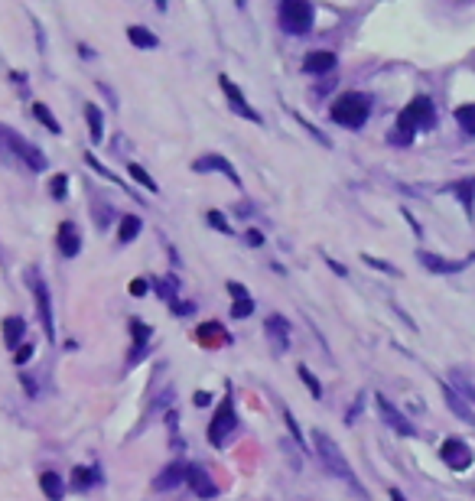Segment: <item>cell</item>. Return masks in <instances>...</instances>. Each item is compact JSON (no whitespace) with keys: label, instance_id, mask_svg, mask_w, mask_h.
<instances>
[{"label":"cell","instance_id":"6da1fadb","mask_svg":"<svg viewBox=\"0 0 475 501\" xmlns=\"http://www.w3.org/2000/svg\"><path fill=\"white\" fill-rule=\"evenodd\" d=\"M433 121H437L433 101L426 98V95H417V98L400 111L397 127H394L391 140H394V143H410L413 134H417V130H426V127H433Z\"/></svg>","mask_w":475,"mask_h":501},{"label":"cell","instance_id":"7a4b0ae2","mask_svg":"<svg viewBox=\"0 0 475 501\" xmlns=\"http://www.w3.org/2000/svg\"><path fill=\"white\" fill-rule=\"evenodd\" d=\"M313 443H316V452H319V459H323V465L332 472L336 478H342V482H349L351 491H358V495H364L362 482L355 478V472H351L349 459H345V452L338 450L336 443H332V436L329 433H323V430H313Z\"/></svg>","mask_w":475,"mask_h":501},{"label":"cell","instance_id":"3957f363","mask_svg":"<svg viewBox=\"0 0 475 501\" xmlns=\"http://www.w3.org/2000/svg\"><path fill=\"white\" fill-rule=\"evenodd\" d=\"M332 121L342 127H349V130H358L364 127L368 121V114H371V98L362 95V91H345V95H338L336 104H332Z\"/></svg>","mask_w":475,"mask_h":501},{"label":"cell","instance_id":"277c9868","mask_svg":"<svg viewBox=\"0 0 475 501\" xmlns=\"http://www.w3.org/2000/svg\"><path fill=\"white\" fill-rule=\"evenodd\" d=\"M0 143L20 160L26 170H33V173H43V170H46V156H43V150L33 147L30 140H23L16 130H10V127H3V124H0Z\"/></svg>","mask_w":475,"mask_h":501},{"label":"cell","instance_id":"5b68a950","mask_svg":"<svg viewBox=\"0 0 475 501\" xmlns=\"http://www.w3.org/2000/svg\"><path fill=\"white\" fill-rule=\"evenodd\" d=\"M235 426H238L235 401H231V391H225V397L215 407V417H212V423H209V443H212L215 450H225L228 436L235 433Z\"/></svg>","mask_w":475,"mask_h":501},{"label":"cell","instance_id":"8992f818","mask_svg":"<svg viewBox=\"0 0 475 501\" xmlns=\"http://www.w3.org/2000/svg\"><path fill=\"white\" fill-rule=\"evenodd\" d=\"M280 26L300 36L313 26V3L310 0H280Z\"/></svg>","mask_w":475,"mask_h":501},{"label":"cell","instance_id":"52a82bcc","mask_svg":"<svg viewBox=\"0 0 475 501\" xmlns=\"http://www.w3.org/2000/svg\"><path fill=\"white\" fill-rule=\"evenodd\" d=\"M30 290H33V296H36V313H39V323H43V332L46 336H56V319H52V296H49V287H46V280L36 274V267L30 270Z\"/></svg>","mask_w":475,"mask_h":501},{"label":"cell","instance_id":"ba28073f","mask_svg":"<svg viewBox=\"0 0 475 501\" xmlns=\"http://www.w3.org/2000/svg\"><path fill=\"white\" fill-rule=\"evenodd\" d=\"M218 85H222V91H225V98H228V108L238 114V117H244V121H251V124H261V114L254 111L248 104V98H244V91L231 82L228 75H218Z\"/></svg>","mask_w":475,"mask_h":501},{"label":"cell","instance_id":"9c48e42d","mask_svg":"<svg viewBox=\"0 0 475 501\" xmlns=\"http://www.w3.org/2000/svg\"><path fill=\"white\" fill-rule=\"evenodd\" d=\"M186 485H189V491H192L196 498H202V501L218 498V485H215V478L209 476L199 463H192L186 469Z\"/></svg>","mask_w":475,"mask_h":501},{"label":"cell","instance_id":"30bf717a","mask_svg":"<svg viewBox=\"0 0 475 501\" xmlns=\"http://www.w3.org/2000/svg\"><path fill=\"white\" fill-rule=\"evenodd\" d=\"M192 173H222L225 179H231V186H241V176L222 153H202L199 160H192Z\"/></svg>","mask_w":475,"mask_h":501},{"label":"cell","instance_id":"8fae6325","mask_svg":"<svg viewBox=\"0 0 475 501\" xmlns=\"http://www.w3.org/2000/svg\"><path fill=\"white\" fill-rule=\"evenodd\" d=\"M375 404H378V414H381V420H384V423H388L394 433H400V436H417L413 423L404 414H400V410L388 401V397H384V394H375Z\"/></svg>","mask_w":475,"mask_h":501},{"label":"cell","instance_id":"7c38bea8","mask_svg":"<svg viewBox=\"0 0 475 501\" xmlns=\"http://www.w3.org/2000/svg\"><path fill=\"white\" fill-rule=\"evenodd\" d=\"M439 459H443V463L450 465V469H456V472H465V469H469V465H472V450H469V446H465L463 439H446V443H443V446H439Z\"/></svg>","mask_w":475,"mask_h":501},{"label":"cell","instance_id":"4fadbf2b","mask_svg":"<svg viewBox=\"0 0 475 501\" xmlns=\"http://www.w3.org/2000/svg\"><path fill=\"white\" fill-rule=\"evenodd\" d=\"M264 336H267V342H270V349L277 355H283L290 349V323L280 313H270L264 319Z\"/></svg>","mask_w":475,"mask_h":501},{"label":"cell","instance_id":"5bb4252c","mask_svg":"<svg viewBox=\"0 0 475 501\" xmlns=\"http://www.w3.org/2000/svg\"><path fill=\"white\" fill-rule=\"evenodd\" d=\"M127 332H130V338H134V349H130V358H127V368H134V364L147 355V345H150L153 338V329L143 323V319H127Z\"/></svg>","mask_w":475,"mask_h":501},{"label":"cell","instance_id":"9a60e30c","mask_svg":"<svg viewBox=\"0 0 475 501\" xmlns=\"http://www.w3.org/2000/svg\"><path fill=\"white\" fill-rule=\"evenodd\" d=\"M186 469H189L186 459H173L163 472L153 476V491H173L179 485H186Z\"/></svg>","mask_w":475,"mask_h":501},{"label":"cell","instance_id":"2e32d148","mask_svg":"<svg viewBox=\"0 0 475 501\" xmlns=\"http://www.w3.org/2000/svg\"><path fill=\"white\" fill-rule=\"evenodd\" d=\"M417 261L424 264L430 274H459L472 257H465V261H446V257H439V254H433V250H417Z\"/></svg>","mask_w":475,"mask_h":501},{"label":"cell","instance_id":"e0dca14e","mask_svg":"<svg viewBox=\"0 0 475 501\" xmlns=\"http://www.w3.org/2000/svg\"><path fill=\"white\" fill-rule=\"evenodd\" d=\"M56 244H59V254H62V257H76L78 250H82V231H78L76 222H62V225H59Z\"/></svg>","mask_w":475,"mask_h":501},{"label":"cell","instance_id":"ac0fdd59","mask_svg":"<svg viewBox=\"0 0 475 501\" xmlns=\"http://www.w3.org/2000/svg\"><path fill=\"white\" fill-rule=\"evenodd\" d=\"M439 388H443V397H446V404H450V410H452V414L459 417L463 423L475 426V410H472V407H469V401H465L463 394H459V391H456V388H450L446 381H443Z\"/></svg>","mask_w":475,"mask_h":501},{"label":"cell","instance_id":"d6986e66","mask_svg":"<svg viewBox=\"0 0 475 501\" xmlns=\"http://www.w3.org/2000/svg\"><path fill=\"white\" fill-rule=\"evenodd\" d=\"M303 69L310 72V75H325V72H332L336 69V52L329 49H316L306 56V62H303Z\"/></svg>","mask_w":475,"mask_h":501},{"label":"cell","instance_id":"ffe728a7","mask_svg":"<svg viewBox=\"0 0 475 501\" xmlns=\"http://www.w3.org/2000/svg\"><path fill=\"white\" fill-rule=\"evenodd\" d=\"M23 336H26V319L23 316H7L3 319V345L7 349H20V342H23Z\"/></svg>","mask_w":475,"mask_h":501},{"label":"cell","instance_id":"44dd1931","mask_svg":"<svg viewBox=\"0 0 475 501\" xmlns=\"http://www.w3.org/2000/svg\"><path fill=\"white\" fill-rule=\"evenodd\" d=\"M196 338H199V345H205V349H218V345L228 342V332L222 329V323H202Z\"/></svg>","mask_w":475,"mask_h":501},{"label":"cell","instance_id":"7402d4cb","mask_svg":"<svg viewBox=\"0 0 475 501\" xmlns=\"http://www.w3.org/2000/svg\"><path fill=\"white\" fill-rule=\"evenodd\" d=\"M98 482H101V472L95 469V465H76V469H72V489L76 491L95 489Z\"/></svg>","mask_w":475,"mask_h":501},{"label":"cell","instance_id":"603a6c76","mask_svg":"<svg viewBox=\"0 0 475 501\" xmlns=\"http://www.w3.org/2000/svg\"><path fill=\"white\" fill-rule=\"evenodd\" d=\"M127 39L137 46V49H157L160 46V39H157V33H150L147 26H140V23H134V26H127Z\"/></svg>","mask_w":475,"mask_h":501},{"label":"cell","instance_id":"cb8c5ba5","mask_svg":"<svg viewBox=\"0 0 475 501\" xmlns=\"http://www.w3.org/2000/svg\"><path fill=\"white\" fill-rule=\"evenodd\" d=\"M39 489H43V495L49 501H62L65 498V485H62V478L56 476V472H43L39 476Z\"/></svg>","mask_w":475,"mask_h":501},{"label":"cell","instance_id":"d4e9b609","mask_svg":"<svg viewBox=\"0 0 475 501\" xmlns=\"http://www.w3.org/2000/svg\"><path fill=\"white\" fill-rule=\"evenodd\" d=\"M450 189L456 192V196H459L465 215H472V205H475V176H469V179H459V183H452Z\"/></svg>","mask_w":475,"mask_h":501},{"label":"cell","instance_id":"484cf974","mask_svg":"<svg viewBox=\"0 0 475 501\" xmlns=\"http://www.w3.org/2000/svg\"><path fill=\"white\" fill-rule=\"evenodd\" d=\"M85 121H88L91 143H101V137H104V117H101V108H98V104H85Z\"/></svg>","mask_w":475,"mask_h":501},{"label":"cell","instance_id":"4316f807","mask_svg":"<svg viewBox=\"0 0 475 501\" xmlns=\"http://www.w3.org/2000/svg\"><path fill=\"white\" fill-rule=\"evenodd\" d=\"M140 228H143V222H140L137 215H124V218H121V228H117V244H130V241H137Z\"/></svg>","mask_w":475,"mask_h":501},{"label":"cell","instance_id":"83f0119b","mask_svg":"<svg viewBox=\"0 0 475 501\" xmlns=\"http://www.w3.org/2000/svg\"><path fill=\"white\" fill-rule=\"evenodd\" d=\"M33 117H36V121H39L43 127H46L49 134H62V124L56 121V114H52L49 108L43 104V101H36V104H33Z\"/></svg>","mask_w":475,"mask_h":501},{"label":"cell","instance_id":"f1b7e54d","mask_svg":"<svg viewBox=\"0 0 475 501\" xmlns=\"http://www.w3.org/2000/svg\"><path fill=\"white\" fill-rule=\"evenodd\" d=\"M150 283H153V293H157L163 303L176 300V277H150Z\"/></svg>","mask_w":475,"mask_h":501},{"label":"cell","instance_id":"f546056e","mask_svg":"<svg viewBox=\"0 0 475 501\" xmlns=\"http://www.w3.org/2000/svg\"><path fill=\"white\" fill-rule=\"evenodd\" d=\"M127 173H130V179H134V183H140V186L147 189V192H153V196L160 192V186H157V179H153V176L147 173V170H143L140 163H127Z\"/></svg>","mask_w":475,"mask_h":501},{"label":"cell","instance_id":"4dcf8cb0","mask_svg":"<svg viewBox=\"0 0 475 501\" xmlns=\"http://www.w3.org/2000/svg\"><path fill=\"white\" fill-rule=\"evenodd\" d=\"M297 375L303 377V384H306V388H310V394H313L316 401H319V397H323V384H319V377H316L313 371L306 368V364H300V368H297Z\"/></svg>","mask_w":475,"mask_h":501},{"label":"cell","instance_id":"1f68e13d","mask_svg":"<svg viewBox=\"0 0 475 501\" xmlns=\"http://www.w3.org/2000/svg\"><path fill=\"white\" fill-rule=\"evenodd\" d=\"M456 121H459V127H463L465 134H475V104H463L456 111Z\"/></svg>","mask_w":475,"mask_h":501},{"label":"cell","instance_id":"d6a6232c","mask_svg":"<svg viewBox=\"0 0 475 501\" xmlns=\"http://www.w3.org/2000/svg\"><path fill=\"white\" fill-rule=\"evenodd\" d=\"M205 222H209L215 231H222V235H235V231H231V225H228V218L218 212V209H209V212H205Z\"/></svg>","mask_w":475,"mask_h":501},{"label":"cell","instance_id":"836d02e7","mask_svg":"<svg viewBox=\"0 0 475 501\" xmlns=\"http://www.w3.org/2000/svg\"><path fill=\"white\" fill-rule=\"evenodd\" d=\"M283 423H287V430H290V439H293L297 446H303V450H306V439H303V433H300V423H297V417L290 414L287 407H283Z\"/></svg>","mask_w":475,"mask_h":501},{"label":"cell","instance_id":"e575fe53","mask_svg":"<svg viewBox=\"0 0 475 501\" xmlns=\"http://www.w3.org/2000/svg\"><path fill=\"white\" fill-rule=\"evenodd\" d=\"M65 189H69V176L65 173H56L49 179V192H52V199H59L62 202L65 199Z\"/></svg>","mask_w":475,"mask_h":501},{"label":"cell","instance_id":"d590c367","mask_svg":"<svg viewBox=\"0 0 475 501\" xmlns=\"http://www.w3.org/2000/svg\"><path fill=\"white\" fill-rule=\"evenodd\" d=\"M251 313H254V300H251V296L231 303V319H248Z\"/></svg>","mask_w":475,"mask_h":501},{"label":"cell","instance_id":"8d00e7d4","mask_svg":"<svg viewBox=\"0 0 475 501\" xmlns=\"http://www.w3.org/2000/svg\"><path fill=\"white\" fill-rule=\"evenodd\" d=\"M362 261L368 264V267H375V270H384V274H391V277H400V270L394 267V264H388V261H381V257H371V254H362Z\"/></svg>","mask_w":475,"mask_h":501},{"label":"cell","instance_id":"74e56055","mask_svg":"<svg viewBox=\"0 0 475 501\" xmlns=\"http://www.w3.org/2000/svg\"><path fill=\"white\" fill-rule=\"evenodd\" d=\"M85 163L91 166V170H95V173H101V176H104V179H111V183H117V186H124V189H127V183H121V179H117V176H114L111 170H108V166H101L98 160H95V156H91V153H85Z\"/></svg>","mask_w":475,"mask_h":501},{"label":"cell","instance_id":"f35d334b","mask_svg":"<svg viewBox=\"0 0 475 501\" xmlns=\"http://www.w3.org/2000/svg\"><path fill=\"white\" fill-rule=\"evenodd\" d=\"M166 426H170V443H173V450H183V439L176 436V426H179V414H176V410H166Z\"/></svg>","mask_w":475,"mask_h":501},{"label":"cell","instance_id":"ab89813d","mask_svg":"<svg viewBox=\"0 0 475 501\" xmlns=\"http://www.w3.org/2000/svg\"><path fill=\"white\" fill-rule=\"evenodd\" d=\"M170 313H173V316H192V313H196V303H186V300H179V296H176V300L170 303Z\"/></svg>","mask_w":475,"mask_h":501},{"label":"cell","instance_id":"60d3db41","mask_svg":"<svg viewBox=\"0 0 475 501\" xmlns=\"http://www.w3.org/2000/svg\"><path fill=\"white\" fill-rule=\"evenodd\" d=\"M30 358H33V342H23L20 349L13 351V364H20V368H23V364L30 362Z\"/></svg>","mask_w":475,"mask_h":501},{"label":"cell","instance_id":"b9f144b4","mask_svg":"<svg viewBox=\"0 0 475 501\" xmlns=\"http://www.w3.org/2000/svg\"><path fill=\"white\" fill-rule=\"evenodd\" d=\"M114 218L111 205H95V222H98V228H108V222Z\"/></svg>","mask_w":475,"mask_h":501},{"label":"cell","instance_id":"7bdbcfd3","mask_svg":"<svg viewBox=\"0 0 475 501\" xmlns=\"http://www.w3.org/2000/svg\"><path fill=\"white\" fill-rule=\"evenodd\" d=\"M170 401H173V388L163 391L160 397H157V401L150 404V410H153V414H160V410H166V407H170Z\"/></svg>","mask_w":475,"mask_h":501},{"label":"cell","instance_id":"ee69618b","mask_svg":"<svg viewBox=\"0 0 475 501\" xmlns=\"http://www.w3.org/2000/svg\"><path fill=\"white\" fill-rule=\"evenodd\" d=\"M150 290V280H143V277H137L134 283H130V296H143Z\"/></svg>","mask_w":475,"mask_h":501},{"label":"cell","instance_id":"f6af8a7d","mask_svg":"<svg viewBox=\"0 0 475 501\" xmlns=\"http://www.w3.org/2000/svg\"><path fill=\"white\" fill-rule=\"evenodd\" d=\"M362 404H364V394H358V397H355V404H351V410L345 414V420H349V423L355 420V417H358V410H362Z\"/></svg>","mask_w":475,"mask_h":501},{"label":"cell","instance_id":"bcb514c9","mask_svg":"<svg viewBox=\"0 0 475 501\" xmlns=\"http://www.w3.org/2000/svg\"><path fill=\"white\" fill-rule=\"evenodd\" d=\"M192 401H196V407H209L212 394H209V391H196V394H192Z\"/></svg>","mask_w":475,"mask_h":501},{"label":"cell","instance_id":"7dc6e473","mask_svg":"<svg viewBox=\"0 0 475 501\" xmlns=\"http://www.w3.org/2000/svg\"><path fill=\"white\" fill-rule=\"evenodd\" d=\"M228 293H231L235 300H244V296H248V290L241 287V283H228Z\"/></svg>","mask_w":475,"mask_h":501},{"label":"cell","instance_id":"c3c4849f","mask_svg":"<svg viewBox=\"0 0 475 501\" xmlns=\"http://www.w3.org/2000/svg\"><path fill=\"white\" fill-rule=\"evenodd\" d=\"M248 244H254V248H261V244H264V235L257 231V228H251V231H248Z\"/></svg>","mask_w":475,"mask_h":501},{"label":"cell","instance_id":"681fc988","mask_svg":"<svg viewBox=\"0 0 475 501\" xmlns=\"http://www.w3.org/2000/svg\"><path fill=\"white\" fill-rule=\"evenodd\" d=\"M23 388H26V394H30V397H36V377L23 375Z\"/></svg>","mask_w":475,"mask_h":501},{"label":"cell","instance_id":"f907efd6","mask_svg":"<svg viewBox=\"0 0 475 501\" xmlns=\"http://www.w3.org/2000/svg\"><path fill=\"white\" fill-rule=\"evenodd\" d=\"M325 264H329V267H332V270H336L338 277H349V270H345V267H342L338 261H332V257H325Z\"/></svg>","mask_w":475,"mask_h":501},{"label":"cell","instance_id":"816d5d0a","mask_svg":"<svg viewBox=\"0 0 475 501\" xmlns=\"http://www.w3.org/2000/svg\"><path fill=\"white\" fill-rule=\"evenodd\" d=\"M459 388H463L465 394H469V401L475 404V388H472V384H465V381H459Z\"/></svg>","mask_w":475,"mask_h":501},{"label":"cell","instance_id":"f5cc1de1","mask_svg":"<svg viewBox=\"0 0 475 501\" xmlns=\"http://www.w3.org/2000/svg\"><path fill=\"white\" fill-rule=\"evenodd\" d=\"M391 501H407V498L400 495V489H391Z\"/></svg>","mask_w":475,"mask_h":501},{"label":"cell","instance_id":"db71d44e","mask_svg":"<svg viewBox=\"0 0 475 501\" xmlns=\"http://www.w3.org/2000/svg\"><path fill=\"white\" fill-rule=\"evenodd\" d=\"M157 7H160V10H166V0H157Z\"/></svg>","mask_w":475,"mask_h":501},{"label":"cell","instance_id":"11a10c76","mask_svg":"<svg viewBox=\"0 0 475 501\" xmlns=\"http://www.w3.org/2000/svg\"><path fill=\"white\" fill-rule=\"evenodd\" d=\"M238 7H244V0H238Z\"/></svg>","mask_w":475,"mask_h":501}]
</instances>
